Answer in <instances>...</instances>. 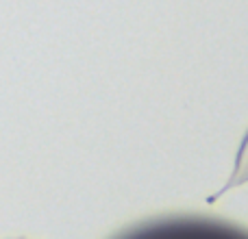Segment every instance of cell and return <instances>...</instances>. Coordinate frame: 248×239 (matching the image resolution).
Wrapping results in <instances>:
<instances>
[{"label": "cell", "mask_w": 248, "mask_h": 239, "mask_svg": "<svg viewBox=\"0 0 248 239\" xmlns=\"http://www.w3.org/2000/svg\"><path fill=\"white\" fill-rule=\"evenodd\" d=\"M116 239H246V228L233 220L207 213H163L135 220L113 233Z\"/></svg>", "instance_id": "6da1fadb"}]
</instances>
